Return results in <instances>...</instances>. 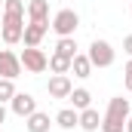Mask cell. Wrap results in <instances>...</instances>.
<instances>
[{
  "instance_id": "21",
  "label": "cell",
  "mask_w": 132,
  "mask_h": 132,
  "mask_svg": "<svg viewBox=\"0 0 132 132\" xmlns=\"http://www.w3.org/2000/svg\"><path fill=\"white\" fill-rule=\"evenodd\" d=\"M123 52L132 59V34H126V37H123Z\"/></svg>"
},
{
  "instance_id": "25",
  "label": "cell",
  "mask_w": 132,
  "mask_h": 132,
  "mask_svg": "<svg viewBox=\"0 0 132 132\" xmlns=\"http://www.w3.org/2000/svg\"><path fill=\"white\" fill-rule=\"evenodd\" d=\"M0 6H3V0H0Z\"/></svg>"
},
{
  "instance_id": "14",
  "label": "cell",
  "mask_w": 132,
  "mask_h": 132,
  "mask_svg": "<svg viewBox=\"0 0 132 132\" xmlns=\"http://www.w3.org/2000/svg\"><path fill=\"white\" fill-rule=\"evenodd\" d=\"M71 74L80 77V80H86V77L92 74V62H89V55H80V52H77V55L71 59Z\"/></svg>"
},
{
  "instance_id": "6",
  "label": "cell",
  "mask_w": 132,
  "mask_h": 132,
  "mask_svg": "<svg viewBox=\"0 0 132 132\" xmlns=\"http://www.w3.org/2000/svg\"><path fill=\"white\" fill-rule=\"evenodd\" d=\"M9 111L25 120V117H31L34 111H37V98H34L31 92H15V95L9 98Z\"/></svg>"
},
{
  "instance_id": "10",
  "label": "cell",
  "mask_w": 132,
  "mask_h": 132,
  "mask_svg": "<svg viewBox=\"0 0 132 132\" xmlns=\"http://www.w3.org/2000/svg\"><path fill=\"white\" fill-rule=\"evenodd\" d=\"M25 15L28 22H49V0H28Z\"/></svg>"
},
{
  "instance_id": "23",
  "label": "cell",
  "mask_w": 132,
  "mask_h": 132,
  "mask_svg": "<svg viewBox=\"0 0 132 132\" xmlns=\"http://www.w3.org/2000/svg\"><path fill=\"white\" fill-rule=\"evenodd\" d=\"M126 132H132V114H129V120H126Z\"/></svg>"
},
{
  "instance_id": "17",
  "label": "cell",
  "mask_w": 132,
  "mask_h": 132,
  "mask_svg": "<svg viewBox=\"0 0 132 132\" xmlns=\"http://www.w3.org/2000/svg\"><path fill=\"white\" fill-rule=\"evenodd\" d=\"M55 52H62V55H68V59H74V55H77V40H74V37H59Z\"/></svg>"
},
{
  "instance_id": "20",
  "label": "cell",
  "mask_w": 132,
  "mask_h": 132,
  "mask_svg": "<svg viewBox=\"0 0 132 132\" xmlns=\"http://www.w3.org/2000/svg\"><path fill=\"white\" fill-rule=\"evenodd\" d=\"M123 74H126V92H132V59L126 62V68H123Z\"/></svg>"
},
{
  "instance_id": "4",
  "label": "cell",
  "mask_w": 132,
  "mask_h": 132,
  "mask_svg": "<svg viewBox=\"0 0 132 132\" xmlns=\"http://www.w3.org/2000/svg\"><path fill=\"white\" fill-rule=\"evenodd\" d=\"M77 25H80V15H77L74 9H59V12L52 15V22H49V28L59 34V37H74Z\"/></svg>"
},
{
  "instance_id": "15",
  "label": "cell",
  "mask_w": 132,
  "mask_h": 132,
  "mask_svg": "<svg viewBox=\"0 0 132 132\" xmlns=\"http://www.w3.org/2000/svg\"><path fill=\"white\" fill-rule=\"evenodd\" d=\"M77 120H80V111H74V108H62L55 114V126H62V129H74Z\"/></svg>"
},
{
  "instance_id": "5",
  "label": "cell",
  "mask_w": 132,
  "mask_h": 132,
  "mask_svg": "<svg viewBox=\"0 0 132 132\" xmlns=\"http://www.w3.org/2000/svg\"><path fill=\"white\" fill-rule=\"evenodd\" d=\"M86 55H89L92 68H111V65H114V59H117V52H114V46H111L108 40H92Z\"/></svg>"
},
{
  "instance_id": "27",
  "label": "cell",
  "mask_w": 132,
  "mask_h": 132,
  "mask_svg": "<svg viewBox=\"0 0 132 132\" xmlns=\"http://www.w3.org/2000/svg\"><path fill=\"white\" fill-rule=\"evenodd\" d=\"M129 3H132V0H129Z\"/></svg>"
},
{
  "instance_id": "12",
  "label": "cell",
  "mask_w": 132,
  "mask_h": 132,
  "mask_svg": "<svg viewBox=\"0 0 132 132\" xmlns=\"http://www.w3.org/2000/svg\"><path fill=\"white\" fill-rule=\"evenodd\" d=\"M49 126H52V120L43 111H34L31 117H25V129L28 132H49Z\"/></svg>"
},
{
  "instance_id": "9",
  "label": "cell",
  "mask_w": 132,
  "mask_h": 132,
  "mask_svg": "<svg viewBox=\"0 0 132 132\" xmlns=\"http://www.w3.org/2000/svg\"><path fill=\"white\" fill-rule=\"evenodd\" d=\"M49 31V22H28L25 25V34H22V43L25 46H40L43 37Z\"/></svg>"
},
{
  "instance_id": "1",
  "label": "cell",
  "mask_w": 132,
  "mask_h": 132,
  "mask_svg": "<svg viewBox=\"0 0 132 132\" xmlns=\"http://www.w3.org/2000/svg\"><path fill=\"white\" fill-rule=\"evenodd\" d=\"M129 120V98L114 95L108 101V111L101 114V132H123Z\"/></svg>"
},
{
  "instance_id": "22",
  "label": "cell",
  "mask_w": 132,
  "mask_h": 132,
  "mask_svg": "<svg viewBox=\"0 0 132 132\" xmlns=\"http://www.w3.org/2000/svg\"><path fill=\"white\" fill-rule=\"evenodd\" d=\"M3 123H6V104H0V129H3Z\"/></svg>"
},
{
  "instance_id": "18",
  "label": "cell",
  "mask_w": 132,
  "mask_h": 132,
  "mask_svg": "<svg viewBox=\"0 0 132 132\" xmlns=\"http://www.w3.org/2000/svg\"><path fill=\"white\" fill-rule=\"evenodd\" d=\"M19 89H15V80H6V77H0V104H6V101L12 98Z\"/></svg>"
},
{
  "instance_id": "8",
  "label": "cell",
  "mask_w": 132,
  "mask_h": 132,
  "mask_svg": "<svg viewBox=\"0 0 132 132\" xmlns=\"http://www.w3.org/2000/svg\"><path fill=\"white\" fill-rule=\"evenodd\" d=\"M71 89H74V83H71V77H68V74H52V77H49V83H46L49 98H68V95H71Z\"/></svg>"
},
{
  "instance_id": "26",
  "label": "cell",
  "mask_w": 132,
  "mask_h": 132,
  "mask_svg": "<svg viewBox=\"0 0 132 132\" xmlns=\"http://www.w3.org/2000/svg\"><path fill=\"white\" fill-rule=\"evenodd\" d=\"M0 132H3V129H0Z\"/></svg>"
},
{
  "instance_id": "3",
  "label": "cell",
  "mask_w": 132,
  "mask_h": 132,
  "mask_svg": "<svg viewBox=\"0 0 132 132\" xmlns=\"http://www.w3.org/2000/svg\"><path fill=\"white\" fill-rule=\"evenodd\" d=\"M19 62H22V68H25L28 74H43V71L49 68V55H46L40 46H25L22 55H19Z\"/></svg>"
},
{
  "instance_id": "13",
  "label": "cell",
  "mask_w": 132,
  "mask_h": 132,
  "mask_svg": "<svg viewBox=\"0 0 132 132\" xmlns=\"http://www.w3.org/2000/svg\"><path fill=\"white\" fill-rule=\"evenodd\" d=\"M68 101H71V108H74V111H83V108H92V92H89V89H83V86H77V89H71V95H68Z\"/></svg>"
},
{
  "instance_id": "19",
  "label": "cell",
  "mask_w": 132,
  "mask_h": 132,
  "mask_svg": "<svg viewBox=\"0 0 132 132\" xmlns=\"http://www.w3.org/2000/svg\"><path fill=\"white\" fill-rule=\"evenodd\" d=\"M6 15H25V0H3Z\"/></svg>"
},
{
  "instance_id": "16",
  "label": "cell",
  "mask_w": 132,
  "mask_h": 132,
  "mask_svg": "<svg viewBox=\"0 0 132 132\" xmlns=\"http://www.w3.org/2000/svg\"><path fill=\"white\" fill-rule=\"evenodd\" d=\"M49 71L52 74H71V59L62 55V52H52L49 55Z\"/></svg>"
},
{
  "instance_id": "11",
  "label": "cell",
  "mask_w": 132,
  "mask_h": 132,
  "mask_svg": "<svg viewBox=\"0 0 132 132\" xmlns=\"http://www.w3.org/2000/svg\"><path fill=\"white\" fill-rule=\"evenodd\" d=\"M77 126H80L83 132H98V129H101V114L95 111V108H83Z\"/></svg>"
},
{
  "instance_id": "2",
  "label": "cell",
  "mask_w": 132,
  "mask_h": 132,
  "mask_svg": "<svg viewBox=\"0 0 132 132\" xmlns=\"http://www.w3.org/2000/svg\"><path fill=\"white\" fill-rule=\"evenodd\" d=\"M22 34H25V15H6V12H0V40L6 46L22 43Z\"/></svg>"
},
{
  "instance_id": "7",
  "label": "cell",
  "mask_w": 132,
  "mask_h": 132,
  "mask_svg": "<svg viewBox=\"0 0 132 132\" xmlns=\"http://www.w3.org/2000/svg\"><path fill=\"white\" fill-rule=\"evenodd\" d=\"M22 71H25V68H22L19 55H15L12 49H0V77H6V80H15Z\"/></svg>"
},
{
  "instance_id": "24",
  "label": "cell",
  "mask_w": 132,
  "mask_h": 132,
  "mask_svg": "<svg viewBox=\"0 0 132 132\" xmlns=\"http://www.w3.org/2000/svg\"><path fill=\"white\" fill-rule=\"evenodd\" d=\"M129 12H132V3H129Z\"/></svg>"
}]
</instances>
